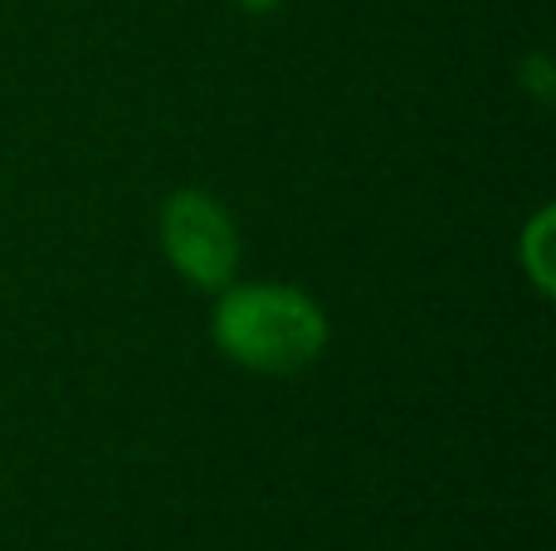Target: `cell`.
Returning a JSON list of instances; mask_svg holds the SVG:
<instances>
[{
	"mask_svg": "<svg viewBox=\"0 0 556 551\" xmlns=\"http://www.w3.org/2000/svg\"><path fill=\"white\" fill-rule=\"evenodd\" d=\"M240 5H250V10H269L274 0H240Z\"/></svg>",
	"mask_w": 556,
	"mask_h": 551,
	"instance_id": "3",
	"label": "cell"
},
{
	"mask_svg": "<svg viewBox=\"0 0 556 551\" xmlns=\"http://www.w3.org/2000/svg\"><path fill=\"white\" fill-rule=\"evenodd\" d=\"M162 244L172 264L201 289H225L240 264L235 225L205 191H176L162 210Z\"/></svg>",
	"mask_w": 556,
	"mask_h": 551,
	"instance_id": "2",
	"label": "cell"
},
{
	"mask_svg": "<svg viewBox=\"0 0 556 551\" xmlns=\"http://www.w3.org/2000/svg\"><path fill=\"white\" fill-rule=\"evenodd\" d=\"M215 342L240 367L288 376V371H303L317 361L327 342V318L298 289L254 283V289L225 293V303L215 308Z\"/></svg>",
	"mask_w": 556,
	"mask_h": 551,
	"instance_id": "1",
	"label": "cell"
}]
</instances>
